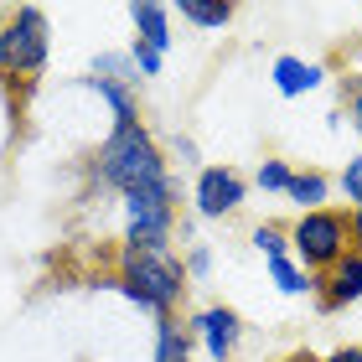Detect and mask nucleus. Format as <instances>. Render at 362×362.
I'll list each match as a JSON object with an SVG mask.
<instances>
[{
  "instance_id": "f257e3e1",
  "label": "nucleus",
  "mask_w": 362,
  "mask_h": 362,
  "mask_svg": "<svg viewBox=\"0 0 362 362\" xmlns=\"http://www.w3.org/2000/svg\"><path fill=\"white\" fill-rule=\"evenodd\" d=\"M88 176L104 192L119 197H176V181L166 166V151L145 124H114L88 160Z\"/></svg>"
},
{
  "instance_id": "f03ea898",
  "label": "nucleus",
  "mask_w": 362,
  "mask_h": 362,
  "mask_svg": "<svg viewBox=\"0 0 362 362\" xmlns=\"http://www.w3.org/2000/svg\"><path fill=\"white\" fill-rule=\"evenodd\" d=\"M104 290H119L129 305L151 310V316H176V305L187 300L192 279H187V264L171 254V249H145V243H119L114 254V274L98 279Z\"/></svg>"
},
{
  "instance_id": "7ed1b4c3",
  "label": "nucleus",
  "mask_w": 362,
  "mask_h": 362,
  "mask_svg": "<svg viewBox=\"0 0 362 362\" xmlns=\"http://www.w3.org/2000/svg\"><path fill=\"white\" fill-rule=\"evenodd\" d=\"M347 254H352V218L341 207H316V212H300V218L290 223V259L310 279L326 274Z\"/></svg>"
},
{
  "instance_id": "20e7f679",
  "label": "nucleus",
  "mask_w": 362,
  "mask_h": 362,
  "mask_svg": "<svg viewBox=\"0 0 362 362\" xmlns=\"http://www.w3.org/2000/svg\"><path fill=\"white\" fill-rule=\"evenodd\" d=\"M47 52H52V26H47L42 6H16L0 21V78H42Z\"/></svg>"
},
{
  "instance_id": "39448f33",
  "label": "nucleus",
  "mask_w": 362,
  "mask_h": 362,
  "mask_svg": "<svg viewBox=\"0 0 362 362\" xmlns=\"http://www.w3.org/2000/svg\"><path fill=\"white\" fill-rule=\"evenodd\" d=\"M124 212V243L171 249L176 238V197H119Z\"/></svg>"
},
{
  "instance_id": "423d86ee",
  "label": "nucleus",
  "mask_w": 362,
  "mask_h": 362,
  "mask_svg": "<svg viewBox=\"0 0 362 362\" xmlns=\"http://www.w3.org/2000/svg\"><path fill=\"white\" fill-rule=\"evenodd\" d=\"M249 197V181H243L233 166H202L192 187V212L197 218H233Z\"/></svg>"
},
{
  "instance_id": "0eeeda50",
  "label": "nucleus",
  "mask_w": 362,
  "mask_h": 362,
  "mask_svg": "<svg viewBox=\"0 0 362 362\" xmlns=\"http://www.w3.org/2000/svg\"><path fill=\"white\" fill-rule=\"evenodd\" d=\"M192 341L207 352V362H233L238 357V341H243V316L233 305H202L192 316Z\"/></svg>"
},
{
  "instance_id": "6e6552de",
  "label": "nucleus",
  "mask_w": 362,
  "mask_h": 362,
  "mask_svg": "<svg viewBox=\"0 0 362 362\" xmlns=\"http://www.w3.org/2000/svg\"><path fill=\"white\" fill-rule=\"evenodd\" d=\"M310 285H316V290H310V295H316V310H326V316H332V310L357 305V300H362V254L352 249L347 259H337L326 274H316Z\"/></svg>"
},
{
  "instance_id": "1a4fd4ad",
  "label": "nucleus",
  "mask_w": 362,
  "mask_h": 362,
  "mask_svg": "<svg viewBox=\"0 0 362 362\" xmlns=\"http://www.w3.org/2000/svg\"><path fill=\"white\" fill-rule=\"evenodd\" d=\"M321 78H326L321 62H305V57H290V52L269 62V83L285 98H305L310 88H321Z\"/></svg>"
},
{
  "instance_id": "9d476101",
  "label": "nucleus",
  "mask_w": 362,
  "mask_h": 362,
  "mask_svg": "<svg viewBox=\"0 0 362 362\" xmlns=\"http://www.w3.org/2000/svg\"><path fill=\"white\" fill-rule=\"evenodd\" d=\"M129 21H135V42H145L160 57L171 52V42H176L171 37V6H151V0L140 6V0H135V6H129Z\"/></svg>"
},
{
  "instance_id": "9b49d317",
  "label": "nucleus",
  "mask_w": 362,
  "mask_h": 362,
  "mask_svg": "<svg viewBox=\"0 0 362 362\" xmlns=\"http://www.w3.org/2000/svg\"><path fill=\"white\" fill-rule=\"evenodd\" d=\"M83 88L98 93V104H109L114 114V124H140V104H135V88H124V83H109V78H83Z\"/></svg>"
},
{
  "instance_id": "f8f14e48",
  "label": "nucleus",
  "mask_w": 362,
  "mask_h": 362,
  "mask_svg": "<svg viewBox=\"0 0 362 362\" xmlns=\"http://www.w3.org/2000/svg\"><path fill=\"white\" fill-rule=\"evenodd\" d=\"M151 362H192V332L176 316L156 321V352H151Z\"/></svg>"
},
{
  "instance_id": "ddd939ff",
  "label": "nucleus",
  "mask_w": 362,
  "mask_h": 362,
  "mask_svg": "<svg viewBox=\"0 0 362 362\" xmlns=\"http://www.w3.org/2000/svg\"><path fill=\"white\" fill-rule=\"evenodd\" d=\"M285 197L300 212H316V207H326V197H332V176H326V171H295Z\"/></svg>"
},
{
  "instance_id": "4468645a",
  "label": "nucleus",
  "mask_w": 362,
  "mask_h": 362,
  "mask_svg": "<svg viewBox=\"0 0 362 362\" xmlns=\"http://www.w3.org/2000/svg\"><path fill=\"white\" fill-rule=\"evenodd\" d=\"M93 78H109V83H124V88H140V73L129 52H98L93 57Z\"/></svg>"
},
{
  "instance_id": "2eb2a0df",
  "label": "nucleus",
  "mask_w": 362,
  "mask_h": 362,
  "mask_svg": "<svg viewBox=\"0 0 362 362\" xmlns=\"http://www.w3.org/2000/svg\"><path fill=\"white\" fill-rule=\"evenodd\" d=\"M181 21L192 26H207V31H223L233 21V6H207V0H181Z\"/></svg>"
},
{
  "instance_id": "dca6fc26",
  "label": "nucleus",
  "mask_w": 362,
  "mask_h": 362,
  "mask_svg": "<svg viewBox=\"0 0 362 362\" xmlns=\"http://www.w3.org/2000/svg\"><path fill=\"white\" fill-rule=\"evenodd\" d=\"M269 279H274L285 295H310V290H316V285H310V274L295 264L290 254H285V259H269Z\"/></svg>"
},
{
  "instance_id": "f3484780",
  "label": "nucleus",
  "mask_w": 362,
  "mask_h": 362,
  "mask_svg": "<svg viewBox=\"0 0 362 362\" xmlns=\"http://www.w3.org/2000/svg\"><path fill=\"white\" fill-rule=\"evenodd\" d=\"M249 243H254V249L264 254V259H285V254H290V228H279V223H259L254 233H249Z\"/></svg>"
},
{
  "instance_id": "a211bd4d",
  "label": "nucleus",
  "mask_w": 362,
  "mask_h": 362,
  "mask_svg": "<svg viewBox=\"0 0 362 362\" xmlns=\"http://www.w3.org/2000/svg\"><path fill=\"white\" fill-rule=\"evenodd\" d=\"M290 176H295L290 160L264 156V160H259V171H254V187H259V192H290Z\"/></svg>"
},
{
  "instance_id": "6ab92c4d",
  "label": "nucleus",
  "mask_w": 362,
  "mask_h": 362,
  "mask_svg": "<svg viewBox=\"0 0 362 362\" xmlns=\"http://www.w3.org/2000/svg\"><path fill=\"white\" fill-rule=\"evenodd\" d=\"M341 104H347L352 129L362 135V73H347V78H341Z\"/></svg>"
},
{
  "instance_id": "aec40b11",
  "label": "nucleus",
  "mask_w": 362,
  "mask_h": 362,
  "mask_svg": "<svg viewBox=\"0 0 362 362\" xmlns=\"http://www.w3.org/2000/svg\"><path fill=\"white\" fill-rule=\"evenodd\" d=\"M337 187H341V197H347L352 207H362V156H352L347 166H341V176H337Z\"/></svg>"
},
{
  "instance_id": "412c9836",
  "label": "nucleus",
  "mask_w": 362,
  "mask_h": 362,
  "mask_svg": "<svg viewBox=\"0 0 362 362\" xmlns=\"http://www.w3.org/2000/svg\"><path fill=\"white\" fill-rule=\"evenodd\" d=\"M181 264H187V279H192V285H202V279L212 274V249H207V243H192Z\"/></svg>"
},
{
  "instance_id": "4be33fe9",
  "label": "nucleus",
  "mask_w": 362,
  "mask_h": 362,
  "mask_svg": "<svg viewBox=\"0 0 362 362\" xmlns=\"http://www.w3.org/2000/svg\"><path fill=\"white\" fill-rule=\"evenodd\" d=\"M129 62H135V73H140V78H156L166 57H160V52H151L145 42H129Z\"/></svg>"
},
{
  "instance_id": "5701e85b",
  "label": "nucleus",
  "mask_w": 362,
  "mask_h": 362,
  "mask_svg": "<svg viewBox=\"0 0 362 362\" xmlns=\"http://www.w3.org/2000/svg\"><path fill=\"white\" fill-rule=\"evenodd\" d=\"M171 151H176V160H181V166H197V171H202V156H197V140H192V135H176V145H171Z\"/></svg>"
},
{
  "instance_id": "b1692460",
  "label": "nucleus",
  "mask_w": 362,
  "mask_h": 362,
  "mask_svg": "<svg viewBox=\"0 0 362 362\" xmlns=\"http://www.w3.org/2000/svg\"><path fill=\"white\" fill-rule=\"evenodd\" d=\"M321 362H362V347H357V341H347V347H337L332 357H321Z\"/></svg>"
},
{
  "instance_id": "393cba45",
  "label": "nucleus",
  "mask_w": 362,
  "mask_h": 362,
  "mask_svg": "<svg viewBox=\"0 0 362 362\" xmlns=\"http://www.w3.org/2000/svg\"><path fill=\"white\" fill-rule=\"evenodd\" d=\"M347 218H352V249L362 254V207H352V212H347Z\"/></svg>"
},
{
  "instance_id": "a878e982",
  "label": "nucleus",
  "mask_w": 362,
  "mask_h": 362,
  "mask_svg": "<svg viewBox=\"0 0 362 362\" xmlns=\"http://www.w3.org/2000/svg\"><path fill=\"white\" fill-rule=\"evenodd\" d=\"M285 362H316V357H310V352H295V357H285Z\"/></svg>"
},
{
  "instance_id": "bb28decb",
  "label": "nucleus",
  "mask_w": 362,
  "mask_h": 362,
  "mask_svg": "<svg viewBox=\"0 0 362 362\" xmlns=\"http://www.w3.org/2000/svg\"><path fill=\"white\" fill-rule=\"evenodd\" d=\"M357 47H362V31H357Z\"/></svg>"
}]
</instances>
